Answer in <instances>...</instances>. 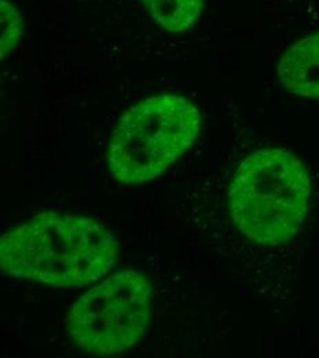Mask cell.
Wrapping results in <instances>:
<instances>
[{"label": "cell", "instance_id": "6da1fadb", "mask_svg": "<svg viewBox=\"0 0 319 358\" xmlns=\"http://www.w3.org/2000/svg\"><path fill=\"white\" fill-rule=\"evenodd\" d=\"M117 240L86 217L43 213L0 240V266L7 274L55 288H82L113 268Z\"/></svg>", "mask_w": 319, "mask_h": 358}, {"label": "cell", "instance_id": "7a4b0ae2", "mask_svg": "<svg viewBox=\"0 0 319 358\" xmlns=\"http://www.w3.org/2000/svg\"><path fill=\"white\" fill-rule=\"evenodd\" d=\"M310 196V176L303 162L285 149L269 148L239 164L230 183L228 208L245 237L274 247L297 233Z\"/></svg>", "mask_w": 319, "mask_h": 358}, {"label": "cell", "instance_id": "3957f363", "mask_svg": "<svg viewBox=\"0 0 319 358\" xmlns=\"http://www.w3.org/2000/svg\"><path fill=\"white\" fill-rule=\"evenodd\" d=\"M200 130L201 113L184 96L147 98L120 119L107 148L109 170L123 183L157 178L193 146Z\"/></svg>", "mask_w": 319, "mask_h": 358}, {"label": "cell", "instance_id": "277c9868", "mask_svg": "<svg viewBox=\"0 0 319 358\" xmlns=\"http://www.w3.org/2000/svg\"><path fill=\"white\" fill-rule=\"evenodd\" d=\"M151 318V284L135 270L92 287L71 308L68 331L87 353L113 356L140 341Z\"/></svg>", "mask_w": 319, "mask_h": 358}, {"label": "cell", "instance_id": "5b68a950", "mask_svg": "<svg viewBox=\"0 0 319 358\" xmlns=\"http://www.w3.org/2000/svg\"><path fill=\"white\" fill-rule=\"evenodd\" d=\"M276 73L281 85L289 92L319 98V34L290 45L283 52Z\"/></svg>", "mask_w": 319, "mask_h": 358}, {"label": "cell", "instance_id": "8992f818", "mask_svg": "<svg viewBox=\"0 0 319 358\" xmlns=\"http://www.w3.org/2000/svg\"><path fill=\"white\" fill-rule=\"evenodd\" d=\"M154 22L171 32L188 29L200 18L205 0H142Z\"/></svg>", "mask_w": 319, "mask_h": 358}, {"label": "cell", "instance_id": "52a82bcc", "mask_svg": "<svg viewBox=\"0 0 319 358\" xmlns=\"http://www.w3.org/2000/svg\"><path fill=\"white\" fill-rule=\"evenodd\" d=\"M1 7V35H0V54L1 61L17 47L24 35L25 24L20 10L8 0L0 1Z\"/></svg>", "mask_w": 319, "mask_h": 358}]
</instances>
